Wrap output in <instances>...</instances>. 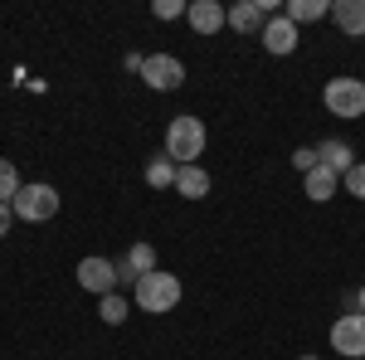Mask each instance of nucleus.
I'll use <instances>...</instances> for the list:
<instances>
[{"mask_svg":"<svg viewBox=\"0 0 365 360\" xmlns=\"http://www.w3.org/2000/svg\"><path fill=\"white\" fill-rule=\"evenodd\" d=\"M302 360H317V356H302Z\"/></svg>","mask_w":365,"mask_h":360,"instance_id":"a878e982","label":"nucleus"},{"mask_svg":"<svg viewBox=\"0 0 365 360\" xmlns=\"http://www.w3.org/2000/svg\"><path fill=\"white\" fill-rule=\"evenodd\" d=\"M322 103H327V112H331V117H341V122L365 117V78H327Z\"/></svg>","mask_w":365,"mask_h":360,"instance_id":"7ed1b4c3","label":"nucleus"},{"mask_svg":"<svg viewBox=\"0 0 365 360\" xmlns=\"http://www.w3.org/2000/svg\"><path fill=\"white\" fill-rule=\"evenodd\" d=\"M78 287L83 292H93V297H108V292H117V263L113 258H98V253H88V258H78Z\"/></svg>","mask_w":365,"mask_h":360,"instance_id":"423d86ee","label":"nucleus"},{"mask_svg":"<svg viewBox=\"0 0 365 360\" xmlns=\"http://www.w3.org/2000/svg\"><path fill=\"white\" fill-rule=\"evenodd\" d=\"M175 195H180V200H205V195H210V170L205 166H180Z\"/></svg>","mask_w":365,"mask_h":360,"instance_id":"2eb2a0df","label":"nucleus"},{"mask_svg":"<svg viewBox=\"0 0 365 360\" xmlns=\"http://www.w3.org/2000/svg\"><path fill=\"white\" fill-rule=\"evenodd\" d=\"M132 297H137L141 312L161 317V312H175V307H180L185 287H180V277H175V273H161V268H156V273H146L137 287H132Z\"/></svg>","mask_w":365,"mask_h":360,"instance_id":"f03ea898","label":"nucleus"},{"mask_svg":"<svg viewBox=\"0 0 365 360\" xmlns=\"http://www.w3.org/2000/svg\"><path fill=\"white\" fill-rule=\"evenodd\" d=\"M205 146H210V132H205V122L200 117H170L166 127V156L175 166H200V156H205Z\"/></svg>","mask_w":365,"mask_h":360,"instance_id":"f257e3e1","label":"nucleus"},{"mask_svg":"<svg viewBox=\"0 0 365 360\" xmlns=\"http://www.w3.org/2000/svg\"><path fill=\"white\" fill-rule=\"evenodd\" d=\"M331 20H336V29L346 39H365V0H336Z\"/></svg>","mask_w":365,"mask_h":360,"instance_id":"9b49d317","label":"nucleus"},{"mask_svg":"<svg viewBox=\"0 0 365 360\" xmlns=\"http://www.w3.org/2000/svg\"><path fill=\"white\" fill-rule=\"evenodd\" d=\"M127 312H132V307H127V297H122V292H108V297H98V317H103L108 326H122V322H127Z\"/></svg>","mask_w":365,"mask_h":360,"instance_id":"a211bd4d","label":"nucleus"},{"mask_svg":"<svg viewBox=\"0 0 365 360\" xmlns=\"http://www.w3.org/2000/svg\"><path fill=\"white\" fill-rule=\"evenodd\" d=\"M141 78H146L151 93H175V88H185V63L175 54H146Z\"/></svg>","mask_w":365,"mask_h":360,"instance_id":"0eeeda50","label":"nucleus"},{"mask_svg":"<svg viewBox=\"0 0 365 360\" xmlns=\"http://www.w3.org/2000/svg\"><path fill=\"white\" fill-rule=\"evenodd\" d=\"M185 20H190V29H195V34H220V29L229 25V10L220 5V0H190Z\"/></svg>","mask_w":365,"mask_h":360,"instance_id":"1a4fd4ad","label":"nucleus"},{"mask_svg":"<svg viewBox=\"0 0 365 360\" xmlns=\"http://www.w3.org/2000/svg\"><path fill=\"white\" fill-rule=\"evenodd\" d=\"M317 156H322V166H331L336 175H346V170L356 166V151H351V141H341V137H327L322 146H317Z\"/></svg>","mask_w":365,"mask_h":360,"instance_id":"4468645a","label":"nucleus"},{"mask_svg":"<svg viewBox=\"0 0 365 360\" xmlns=\"http://www.w3.org/2000/svg\"><path fill=\"white\" fill-rule=\"evenodd\" d=\"M175 175H180V166L170 161L166 151L146 161V185H151V190H175Z\"/></svg>","mask_w":365,"mask_h":360,"instance_id":"dca6fc26","label":"nucleus"},{"mask_svg":"<svg viewBox=\"0 0 365 360\" xmlns=\"http://www.w3.org/2000/svg\"><path fill=\"white\" fill-rule=\"evenodd\" d=\"M331 351L346 360H365V317L361 312H346L331 322Z\"/></svg>","mask_w":365,"mask_h":360,"instance_id":"39448f33","label":"nucleus"},{"mask_svg":"<svg viewBox=\"0 0 365 360\" xmlns=\"http://www.w3.org/2000/svg\"><path fill=\"white\" fill-rule=\"evenodd\" d=\"M258 39H263V49H268V54H292V49H297V25H292V20H287V15H273V20H268V25H263V34H258Z\"/></svg>","mask_w":365,"mask_h":360,"instance_id":"9d476101","label":"nucleus"},{"mask_svg":"<svg viewBox=\"0 0 365 360\" xmlns=\"http://www.w3.org/2000/svg\"><path fill=\"white\" fill-rule=\"evenodd\" d=\"M302 190H307V200L327 205V200L341 190V175H336L331 166H317V170H307V175H302Z\"/></svg>","mask_w":365,"mask_h":360,"instance_id":"f8f14e48","label":"nucleus"},{"mask_svg":"<svg viewBox=\"0 0 365 360\" xmlns=\"http://www.w3.org/2000/svg\"><path fill=\"white\" fill-rule=\"evenodd\" d=\"M20 185H25V180H20L15 161H5V156H0V205H10V200L20 195Z\"/></svg>","mask_w":365,"mask_h":360,"instance_id":"6ab92c4d","label":"nucleus"},{"mask_svg":"<svg viewBox=\"0 0 365 360\" xmlns=\"http://www.w3.org/2000/svg\"><path fill=\"white\" fill-rule=\"evenodd\" d=\"M146 273H156V249L151 244H132L117 258V287H137Z\"/></svg>","mask_w":365,"mask_h":360,"instance_id":"6e6552de","label":"nucleus"},{"mask_svg":"<svg viewBox=\"0 0 365 360\" xmlns=\"http://www.w3.org/2000/svg\"><path fill=\"white\" fill-rule=\"evenodd\" d=\"M10 224H15V210H10V205H0V239L10 234Z\"/></svg>","mask_w":365,"mask_h":360,"instance_id":"b1692460","label":"nucleus"},{"mask_svg":"<svg viewBox=\"0 0 365 360\" xmlns=\"http://www.w3.org/2000/svg\"><path fill=\"white\" fill-rule=\"evenodd\" d=\"M122 63H127V73H141V68H146V54H137V49H132V54L122 58Z\"/></svg>","mask_w":365,"mask_h":360,"instance_id":"5701e85b","label":"nucleus"},{"mask_svg":"<svg viewBox=\"0 0 365 360\" xmlns=\"http://www.w3.org/2000/svg\"><path fill=\"white\" fill-rule=\"evenodd\" d=\"M58 190L54 185H44V180H34V185H20V195L10 200V210H15V220H25V224H44V220H54L58 215Z\"/></svg>","mask_w":365,"mask_h":360,"instance_id":"20e7f679","label":"nucleus"},{"mask_svg":"<svg viewBox=\"0 0 365 360\" xmlns=\"http://www.w3.org/2000/svg\"><path fill=\"white\" fill-rule=\"evenodd\" d=\"M292 166L302 170V175H307V170H317V166H322V156H317V146H297V151H292Z\"/></svg>","mask_w":365,"mask_h":360,"instance_id":"412c9836","label":"nucleus"},{"mask_svg":"<svg viewBox=\"0 0 365 360\" xmlns=\"http://www.w3.org/2000/svg\"><path fill=\"white\" fill-rule=\"evenodd\" d=\"M341 185L356 195V200H365V161H356V166L346 170V175H341Z\"/></svg>","mask_w":365,"mask_h":360,"instance_id":"aec40b11","label":"nucleus"},{"mask_svg":"<svg viewBox=\"0 0 365 360\" xmlns=\"http://www.w3.org/2000/svg\"><path fill=\"white\" fill-rule=\"evenodd\" d=\"M263 10H258V0H239V5H229V29H239V34H263Z\"/></svg>","mask_w":365,"mask_h":360,"instance_id":"ddd939ff","label":"nucleus"},{"mask_svg":"<svg viewBox=\"0 0 365 360\" xmlns=\"http://www.w3.org/2000/svg\"><path fill=\"white\" fill-rule=\"evenodd\" d=\"M292 25H312V20H327L331 15V5L327 0H287V10H282Z\"/></svg>","mask_w":365,"mask_h":360,"instance_id":"f3484780","label":"nucleus"},{"mask_svg":"<svg viewBox=\"0 0 365 360\" xmlns=\"http://www.w3.org/2000/svg\"><path fill=\"white\" fill-rule=\"evenodd\" d=\"M356 312H361V317H365V287H361V292H356Z\"/></svg>","mask_w":365,"mask_h":360,"instance_id":"393cba45","label":"nucleus"},{"mask_svg":"<svg viewBox=\"0 0 365 360\" xmlns=\"http://www.w3.org/2000/svg\"><path fill=\"white\" fill-rule=\"evenodd\" d=\"M185 10H190V5H180V0H156V5H151V15H156V20H180Z\"/></svg>","mask_w":365,"mask_h":360,"instance_id":"4be33fe9","label":"nucleus"}]
</instances>
